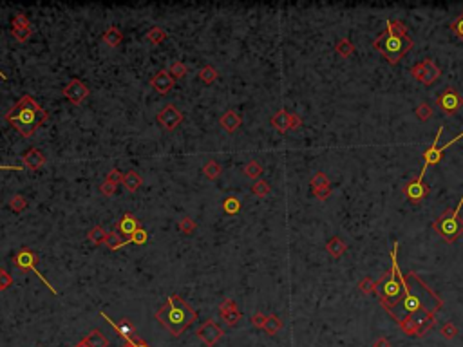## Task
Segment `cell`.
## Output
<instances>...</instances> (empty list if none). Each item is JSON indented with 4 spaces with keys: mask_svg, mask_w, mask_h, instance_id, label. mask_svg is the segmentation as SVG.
Returning <instances> with one entry per match:
<instances>
[{
    "mask_svg": "<svg viewBox=\"0 0 463 347\" xmlns=\"http://www.w3.org/2000/svg\"><path fill=\"white\" fill-rule=\"evenodd\" d=\"M47 112L36 103L33 96H22L15 107L4 116V120L18 132L22 138H31L42 125L47 121Z\"/></svg>",
    "mask_w": 463,
    "mask_h": 347,
    "instance_id": "obj_1",
    "label": "cell"
},
{
    "mask_svg": "<svg viewBox=\"0 0 463 347\" xmlns=\"http://www.w3.org/2000/svg\"><path fill=\"white\" fill-rule=\"evenodd\" d=\"M196 318H198V313L176 293L168 297L166 304H163L156 311V320L172 336H179L181 333H185Z\"/></svg>",
    "mask_w": 463,
    "mask_h": 347,
    "instance_id": "obj_2",
    "label": "cell"
},
{
    "mask_svg": "<svg viewBox=\"0 0 463 347\" xmlns=\"http://www.w3.org/2000/svg\"><path fill=\"white\" fill-rule=\"evenodd\" d=\"M385 24H387L385 33L382 36H378L373 42V45L387 58V62L398 64L400 58L412 47V40L405 35V28L402 24H398V29H395V22L391 20H387Z\"/></svg>",
    "mask_w": 463,
    "mask_h": 347,
    "instance_id": "obj_3",
    "label": "cell"
},
{
    "mask_svg": "<svg viewBox=\"0 0 463 347\" xmlns=\"http://www.w3.org/2000/svg\"><path fill=\"white\" fill-rule=\"evenodd\" d=\"M396 246H398V244H395V246H393V255H391L393 270H391V277H389V279H385L384 284H382V287H380V299H382V304H384V307L387 309V311H391L393 307H395L396 304L402 300V297H405L409 293L407 280H405V277L400 273L398 262H396V250H398Z\"/></svg>",
    "mask_w": 463,
    "mask_h": 347,
    "instance_id": "obj_4",
    "label": "cell"
},
{
    "mask_svg": "<svg viewBox=\"0 0 463 347\" xmlns=\"http://www.w3.org/2000/svg\"><path fill=\"white\" fill-rule=\"evenodd\" d=\"M463 208V196L459 199L458 206L454 210H447L444 211L440 219L434 223V230L438 231L440 235L444 237L447 243H454L463 231V221L459 219V210Z\"/></svg>",
    "mask_w": 463,
    "mask_h": 347,
    "instance_id": "obj_5",
    "label": "cell"
},
{
    "mask_svg": "<svg viewBox=\"0 0 463 347\" xmlns=\"http://www.w3.org/2000/svg\"><path fill=\"white\" fill-rule=\"evenodd\" d=\"M13 262H15V266L18 268V270H24V272H33V273H35V275L38 277V279L42 280V282H44L45 286H47L49 289H51V291L55 293V295L58 293V291L55 289V287L51 286V282H49V280L45 279V277L42 275V273H40L38 270H36V264H38V255H36L35 252H31L29 248H24V250H20V252L15 255V259H13Z\"/></svg>",
    "mask_w": 463,
    "mask_h": 347,
    "instance_id": "obj_6",
    "label": "cell"
},
{
    "mask_svg": "<svg viewBox=\"0 0 463 347\" xmlns=\"http://www.w3.org/2000/svg\"><path fill=\"white\" fill-rule=\"evenodd\" d=\"M442 130H444V127H440L438 128V132H436V138H434V143H432V147L429 148V150H425V154H424V168H422V172H420V177H424L425 176V172H427V168L431 167V165H436V163H440V159H442V156H444V152L447 150L451 145H454L456 141H459L463 138V132L461 134H458L456 138H452L449 143H445V145H442V147H436L438 145V140H440V136H442Z\"/></svg>",
    "mask_w": 463,
    "mask_h": 347,
    "instance_id": "obj_7",
    "label": "cell"
},
{
    "mask_svg": "<svg viewBox=\"0 0 463 347\" xmlns=\"http://www.w3.org/2000/svg\"><path fill=\"white\" fill-rule=\"evenodd\" d=\"M100 315L105 318V322L109 324V326L114 327V331L118 333L119 338H123V345L121 347H151L149 343L145 342V340L141 338V336L134 335V331L131 329V326L129 324H116L114 320L111 318V316L107 315V313H100Z\"/></svg>",
    "mask_w": 463,
    "mask_h": 347,
    "instance_id": "obj_8",
    "label": "cell"
},
{
    "mask_svg": "<svg viewBox=\"0 0 463 347\" xmlns=\"http://www.w3.org/2000/svg\"><path fill=\"white\" fill-rule=\"evenodd\" d=\"M411 72L416 80H420L422 84H427V85L432 84V82L440 76V69L436 67L432 60H425V62H422V64L415 65V67L411 69Z\"/></svg>",
    "mask_w": 463,
    "mask_h": 347,
    "instance_id": "obj_9",
    "label": "cell"
},
{
    "mask_svg": "<svg viewBox=\"0 0 463 347\" xmlns=\"http://www.w3.org/2000/svg\"><path fill=\"white\" fill-rule=\"evenodd\" d=\"M64 96L72 105H80L89 96V87L82 80H71L64 87Z\"/></svg>",
    "mask_w": 463,
    "mask_h": 347,
    "instance_id": "obj_10",
    "label": "cell"
},
{
    "mask_svg": "<svg viewBox=\"0 0 463 347\" xmlns=\"http://www.w3.org/2000/svg\"><path fill=\"white\" fill-rule=\"evenodd\" d=\"M158 121L163 128L166 130H174L179 123L183 121V114L174 107V105H166L158 112Z\"/></svg>",
    "mask_w": 463,
    "mask_h": 347,
    "instance_id": "obj_11",
    "label": "cell"
},
{
    "mask_svg": "<svg viewBox=\"0 0 463 347\" xmlns=\"http://www.w3.org/2000/svg\"><path fill=\"white\" fill-rule=\"evenodd\" d=\"M139 228H141V223H139V219L134 216V213H123L121 219L116 223V235L119 237V241H121V237H131L134 231H138Z\"/></svg>",
    "mask_w": 463,
    "mask_h": 347,
    "instance_id": "obj_12",
    "label": "cell"
},
{
    "mask_svg": "<svg viewBox=\"0 0 463 347\" xmlns=\"http://www.w3.org/2000/svg\"><path fill=\"white\" fill-rule=\"evenodd\" d=\"M198 336L206 343V345L212 347V345H215L217 340L223 336V329L214 322V320H206V322L198 329Z\"/></svg>",
    "mask_w": 463,
    "mask_h": 347,
    "instance_id": "obj_13",
    "label": "cell"
},
{
    "mask_svg": "<svg viewBox=\"0 0 463 347\" xmlns=\"http://www.w3.org/2000/svg\"><path fill=\"white\" fill-rule=\"evenodd\" d=\"M438 105L445 114H454V112L463 105V100L454 89H447L444 94H440Z\"/></svg>",
    "mask_w": 463,
    "mask_h": 347,
    "instance_id": "obj_14",
    "label": "cell"
},
{
    "mask_svg": "<svg viewBox=\"0 0 463 347\" xmlns=\"http://www.w3.org/2000/svg\"><path fill=\"white\" fill-rule=\"evenodd\" d=\"M404 194L407 196L409 201H412V203H418V201H422L429 194V186L424 183V177L418 176L416 179H412L411 183H409L407 186L404 188Z\"/></svg>",
    "mask_w": 463,
    "mask_h": 347,
    "instance_id": "obj_15",
    "label": "cell"
},
{
    "mask_svg": "<svg viewBox=\"0 0 463 347\" xmlns=\"http://www.w3.org/2000/svg\"><path fill=\"white\" fill-rule=\"evenodd\" d=\"M400 306H402V313L405 316H411L418 313L420 309H424V300H422L420 293H411V289H409V293L402 299Z\"/></svg>",
    "mask_w": 463,
    "mask_h": 347,
    "instance_id": "obj_16",
    "label": "cell"
},
{
    "mask_svg": "<svg viewBox=\"0 0 463 347\" xmlns=\"http://www.w3.org/2000/svg\"><path fill=\"white\" fill-rule=\"evenodd\" d=\"M174 78H172V74L168 71H159L156 72V76L151 80V85L156 89V91L159 92V94H166V92H170V89L174 87Z\"/></svg>",
    "mask_w": 463,
    "mask_h": 347,
    "instance_id": "obj_17",
    "label": "cell"
},
{
    "mask_svg": "<svg viewBox=\"0 0 463 347\" xmlns=\"http://www.w3.org/2000/svg\"><path fill=\"white\" fill-rule=\"evenodd\" d=\"M22 161H24V165L29 168V170H38V168L44 167L45 156L38 150V148H29V150L24 154V157H22Z\"/></svg>",
    "mask_w": 463,
    "mask_h": 347,
    "instance_id": "obj_18",
    "label": "cell"
},
{
    "mask_svg": "<svg viewBox=\"0 0 463 347\" xmlns=\"http://www.w3.org/2000/svg\"><path fill=\"white\" fill-rule=\"evenodd\" d=\"M219 123H221V127L225 128L228 134H234V132L241 127V116H239L235 111H226L225 114L221 116Z\"/></svg>",
    "mask_w": 463,
    "mask_h": 347,
    "instance_id": "obj_19",
    "label": "cell"
},
{
    "mask_svg": "<svg viewBox=\"0 0 463 347\" xmlns=\"http://www.w3.org/2000/svg\"><path fill=\"white\" fill-rule=\"evenodd\" d=\"M147 239H149V231H147L145 228H139V230L134 231L131 237H127V239H121L118 244H114L111 250H112V252H116V250H119V248H123V246H127V244H138V246H139V244H145Z\"/></svg>",
    "mask_w": 463,
    "mask_h": 347,
    "instance_id": "obj_20",
    "label": "cell"
},
{
    "mask_svg": "<svg viewBox=\"0 0 463 347\" xmlns=\"http://www.w3.org/2000/svg\"><path fill=\"white\" fill-rule=\"evenodd\" d=\"M272 125L277 128L279 132L291 130V114H289V112H286L284 109H282V111H279L277 114L272 118Z\"/></svg>",
    "mask_w": 463,
    "mask_h": 347,
    "instance_id": "obj_21",
    "label": "cell"
},
{
    "mask_svg": "<svg viewBox=\"0 0 463 347\" xmlns=\"http://www.w3.org/2000/svg\"><path fill=\"white\" fill-rule=\"evenodd\" d=\"M82 343L85 347H107L109 340L105 338V336H103L98 329H94V331H91L87 336H85V338L82 340Z\"/></svg>",
    "mask_w": 463,
    "mask_h": 347,
    "instance_id": "obj_22",
    "label": "cell"
},
{
    "mask_svg": "<svg viewBox=\"0 0 463 347\" xmlns=\"http://www.w3.org/2000/svg\"><path fill=\"white\" fill-rule=\"evenodd\" d=\"M141 184H143V179L138 172L131 170L123 176V186L127 188L129 192H138V188L141 186Z\"/></svg>",
    "mask_w": 463,
    "mask_h": 347,
    "instance_id": "obj_23",
    "label": "cell"
},
{
    "mask_svg": "<svg viewBox=\"0 0 463 347\" xmlns=\"http://www.w3.org/2000/svg\"><path fill=\"white\" fill-rule=\"evenodd\" d=\"M103 42L109 45V47H118L119 44L123 42V35L121 31H119L118 28H109L107 31H105V35H103Z\"/></svg>",
    "mask_w": 463,
    "mask_h": 347,
    "instance_id": "obj_24",
    "label": "cell"
},
{
    "mask_svg": "<svg viewBox=\"0 0 463 347\" xmlns=\"http://www.w3.org/2000/svg\"><path fill=\"white\" fill-rule=\"evenodd\" d=\"M242 174H245L248 179H259L262 174L261 163H257V161H248V163L242 167Z\"/></svg>",
    "mask_w": 463,
    "mask_h": 347,
    "instance_id": "obj_25",
    "label": "cell"
},
{
    "mask_svg": "<svg viewBox=\"0 0 463 347\" xmlns=\"http://www.w3.org/2000/svg\"><path fill=\"white\" fill-rule=\"evenodd\" d=\"M221 167H219V163L217 161H214V159H210L208 163L203 167V174H205V177L206 179H210V181H215L217 179L219 176H221Z\"/></svg>",
    "mask_w": 463,
    "mask_h": 347,
    "instance_id": "obj_26",
    "label": "cell"
},
{
    "mask_svg": "<svg viewBox=\"0 0 463 347\" xmlns=\"http://www.w3.org/2000/svg\"><path fill=\"white\" fill-rule=\"evenodd\" d=\"M239 210H241V201H239V197L228 196L225 201H223V211L228 213V216H235Z\"/></svg>",
    "mask_w": 463,
    "mask_h": 347,
    "instance_id": "obj_27",
    "label": "cell"
},
{
    "mask_svg": "<svg viewBox=\"0 0 463 347\" xmlns=\"http://www.w3.org/2000/svg\"><path fill=\"white\" fill-rule=\"evenodd\" d=\"M217 76H219L217 69L212 67V65H205V67L199 71V80H201L203 84H206V85L214 84V82L217 80Z\"/></svg>",
    "mask_w": 463,
    "mask_h": 347,
    "instance_id": "obj_28",
    "label": "cell"
},
{
    "mask_svg": "<svg viewBox=\"0 0 463 347\" xmlns=\"http://www.w3.org/2000/svg\"><path fill=\"white\" fill-rule=\"evenodd\" d=\"M281 327H282L281 320H279L275 315H270V316H266V322H264V326H262V329H264L268 335H275Z\"/></svg>",
    "mask_w": 463,
    "mask_h": 347,
    "instance_id": "obj_29",
    "label": "cell"
},
{
    "mask_svg": "<svg viewBox=\"0 0 463 347\" xmlns=\"http://www.w3.org/2000/svg\"><path fill=\"white\" fill-rule=\"evenodd\" d=\"M147 40L151 42V44L158 45V44H161L163 40H166V33L163 31L161 28H152L151 31L147 33Z\"/></svg>",
    "mask_w": 463,
    "mask_h": 347,
    "instance_id": "obj_30",
    "label": "cell"
},
{
    "mask_svg": "<svg viewBox=\"0 0 463 347\" xmlns=\"http://www.w3.org/2000/svg\"><path fill=\"white\" fill-rule=\"evenodd\" d=\"M9 208H11L13 211H16V213H20L22 210L28 208V201H26L24 196L16 194V196H13L11 199H9Z\"/></svg>",
    "mask_w": 463,
    "mask_h": 347,
    "instance_id": "obj_31",
    "label": "cell"
},
{
    "mask_svg": "<svg viewBox=\"0 0 463 347\" xmlns=\"http://www.w3.org/2000/svg\"><path fill=\"white\" fill-rule=\"evenodd\" d=\"M344 250H346V244L342 243L338 237H333V239L328 243V252L331 253L333 257H338Z\"/></svg>",
    "mask_w": 463,
    "mask_h": 347,
    "instance_id": "obj_32",
    "label": "cell"
},
{
    "mask_svg": "<svg viewBox=\"0 0 463 347\" xmlns=\"http://www.w3.org/2000/svg\"><path fill=\"white\" fill-rule=\"evenodd\" d=\"M178 228L181 233H185V235H190V233H194L196 228H198V224L194 223V221L190 219V217H183L181 221L178 223Z\"/></svg>",
    "mask_w": 463,
    "mask_h": 347,
    "instance_id": "obj_33",
    "label": "cell"
},
{
    "mask_svg": "<svg viewBox=\"0 0 463 347\" xmlns=\"http://www.w3.org/2000/svg\"><path fill=\"white\" fill-rule=\"evenodd\" d=\"M168 72L172 74V78H183V76H186V72H188V69H186L185 64H181V62H174V64L170 65V69H168Z\"/></svg>",
    "mask_w": 463,
    "mask_h": 347,
    "instance_id": "obj_34",
    "label": "cell"
},
{
    "mask_svg": "<svg viewBox=\"0 0 463 347\" xmlns=\"http://www.w3.org/2000/svg\"><path fill=\"white\" fill-rule=\"evenodd\" d=\"M252 192L257 197H266L270 194V184L266 181H255L254 186H252Z\"/></svg>",
    "mask_w": 463,
    "mask_h": 347,
    "instance_id": "obj_35",
    "label": "cell"
},
{
    "mask_svg": "<svg viewBox=\"0 0 463 347\" xmlns=\"http://www.w3.org/2000/svg\"><path fill=\"white\" fill-rule=\"evenodd\" d=\"M20 28H29V20L28 16L22 15V13H16L15 16H13L11 20V31H15V29H20Z\"/></svg>",
    "mask_w": 463,
    "mask_h": 347,
    "instance_id": "obj_36",
    "label": "cell"
},
{
    "mask_svg": "<svg viewBox=\"0 0 463 347\" xmlns=\"http://www.w3.org/2000/svg\"><path fill=\"white\" fill-rule=\"evenodd\" d=\"M11 33H13V36H15V40H16V42H20V44H24V42L28 40L29 36H31L33 29H31V25H29V28L15 29V31H11Z\"/></svg>",
    "mask_w": 463,
    "mask_h": 347,
    "instance_id": "obj_37",
    "label": "cell"
},
{
    "mask_svg": "<svg viewBox=\"0 0 463 347\" xmlns=\"http://www.w3.org/2000/svg\"><path fill=\"white\" fill-rule=\"evenodd\" d=\"M11 286H13V277L8 273V270L0 268V291H6Z\"/></svg>",
    "mask_w": 463,
    "mask_h": 347,
    "instance_id": "obj_38",
    "label": "cell"
},
{
    "mask_svg": "<svg viewBox=\"0 0 463 347\" xmlns=\"http://www.w3.org/2000/svg\"><path fill=\"white\" fill-rule=\"evenodd\" d=\"M311 186L315 188V190H321V188H326V186H328V179H326V176L322 174V172H319L317 176L313 177Z\"/></svg>",
    "mask_w": 463,
    "mask_h": 347,
    "instance_id": "obj_39",
    "label": "cell"
},
{
    "mask_svg": "<svg viewBox=\"0 0 463 347\" xmlns=\"http://www.w3.org/2000/svg\"><path fill=\"white\" fill-rule=\"evenodd\" d=\"M239 318H241V313H239L237 309H232V311H228V313H225V315H223V320H225L228 326H234V324H237Z\"/></svg>",
    "mask_w": 463,
    "mask_h": 347,
    "instance_id": "obj_40",
    "label": "cell"
},
{
    "mask_svg": "<svg viewBox=\"0 0 463 347\" xmlns=\"http://www.w3.org/2000/svg\"><path fill=\"white\" fill-rule=\"evenodd\" d=\"M232 309H237V306H235V302L232 299H225L221 304H219V315H225V313L232 311Z\"/></svg>",
    "mask_w": 463,
    "mask_h": 347,
    "instance_id": "obj_41",
    "label": "cell"
},
{
    "mask_svg": "<svg viewBox=\"0 0 463 347\" xmlns=\"http://www.w3.org/2000/svg\"><path fill=\"white\" fill-rule=\"evenodd\" d=\"M116 186H118V184H114V183H111V181L105 179L102 183V186H100V190H102L103 196L109 197V196H114V194H116Z\"/></svg>",
    "mask_w": 463,
    "mask_h": 347,
    "instance_id": "obj_42",
    "label": "cell"
},
{
    "mask_svg": "<svg viewBox=\"0 0 463 347\" xmlns=\"http://www.w3.org/2000/svg\"><path fill=\"white\" fill-rule=\"evenodd\" d=\"M451 29H452V33H454V35L458 36L459 40H463V15L459 16L458 20H454V22H452Z\"/></svg>",
    "mask_w": 463,
    "mask_h": 347,
    "instance_id": "obj_43",
    "label": "cell"
},
{
    "mask_svg": "<svg viewBox=\"0 0 463 347\" xmlns=\"http://www.w3.org/2000/svg\"><path fill=\"white\" fill-rule=\"evenodd\" d=\"M107 181H111V183H114V184L123 183V174L118 170V168H112V170L107 174Z\"/></svg>",
    "mask_w": 463,
    "mask_h": 347,
    "instance_id": "obj_44",
    "label": "cell"
},
{
    "mask_svg": "<svg viewBox=\"0 0 463 347\" xmlns=\"http://www.w3.org/2000/svg\"><path fill=\"white\" fill-rule=\"evenodd\" d=\"M416 114H418V118H422V120H427L429 116H431V109H429L427 105H422V107L416 111Z\"/></svg>",
    "mask_w": 463,
    "mask_h": 347,
    "instance_id": "obj_45",
    "label": "cell"
},
{
    "mask_svg": "<svg viewBox=\"0 0 463 347\" xmlns=\"http://www.w3.org/2000/svg\"><path fill=\"white\" fill-rule=\"evenodd\" d=\"M252 322H254V326L262 327L264 326V322H266V316L262 315V313H255V315L252 316Z\"/></svg>",
    "mask_w": 463,
    "mask_h": 347,
    "instance_id": "obj_46",
    "label": "cell"
},
{
    "mask_svg": "<svg viewBox=\"0 0 463 347\" xmlns=\"http://www.w3.org/2000/svg\"><path fill=\"white\" fill-rule=\"evenodd\" d=\"M442 333H444L445 338H452V336L456 335V329H454V326H452V324H447V326H444Z\"/></svg>",
    "mask_w": 463,
    "mask_h": 347,
    "instance_id": "obj_47",
    "label": "cell"
},
{
    "mask_svg": "<svg viewBox=\"0 0 463 347\" xmlns=\"http://www.w3.org/2000/svg\"><path fill=\"white\" fill-rule=\"evenodd\" d=\"M360 287H362V289H364L365 293H369V291H371V287H376V284H373L369 279H365L364 282L360 284Z\"/></svg>",
    "mask_w": 463,
    "mask_h": 347,
    "instance_id": "obj_48",
    "label": "cell"
},
{
    "mask_svg": "<svg viewBox=\"0 0 463 347\" xmlns=\"http://www.w3.org/2000/svg\"><path fill=\"white\" fill-rule=\"evenodd\" d=\"M0 170H22V167H16V165H0Z\"/></svg>",
    "mask_w": 463,
    "mask_h": 347,
    "instance_id": "obj_49",
    "label": "cell"
},
{
    "mask_svg": "<svg viewBox=\"0 0 463 347\" xmlns=\"http://www.w3.org/2000/svg\"><path fill=\"white\" fill-rule=\"evenodd\" d=\"M342 44H344V47H338V51H342V55H349V52L353 51V47H351V45H348V47H346V44H348L346 40L342 42Z\"/></svg>",
    "mask_w": 463,
    "mask_h": 347,
    "instance_id": "obj_50",
    "label": "cell"
},
{
    "mask_svg": "<svg viewBox=\"0 0 463 347\" xmlns=\"http://www.w3.org/2000/svg\"><path fill=\"white\" fill-rule=\"evenodd\" d=\"M375 347H389V345H387V342H385V340H380L378 343H375Z\"/></svg>",
    "mask_w": 463,
    "mask_h": 347,
    "instance_id": "obj_51",
    "label": "cell"
},
{
    "mask_svg": "<svg viewBox=\"0 0 463 347\" xmlns=\"http://www.w3.org/2000/svg\"><path fill=\"white\" fill-rule=\"evenodd\" d=\"M75 347H85V345H83V343H82V340H80V342H78V343H76V345H75Z\"/></svg>",
    "mask_w": 463,
    "mask_h": 347,
    "instance_id": "obj_52",
    "label": "cell"
},
{
    "mask_svg": "<svg viewBox=\"0 0 463 347\" xmlns=\"http://www.w3.org/2000/svg\"><path fill=\"white\" fill-rule=\"evenodd\" d=\"M0 78H4V80H8V76H6L4 72H0Z\"/></svg>",
    "mask_w": 463,
    "mask_h": 347,
    "instance_id": "obj_53",
    "label": "cell"
}]
</instances>
